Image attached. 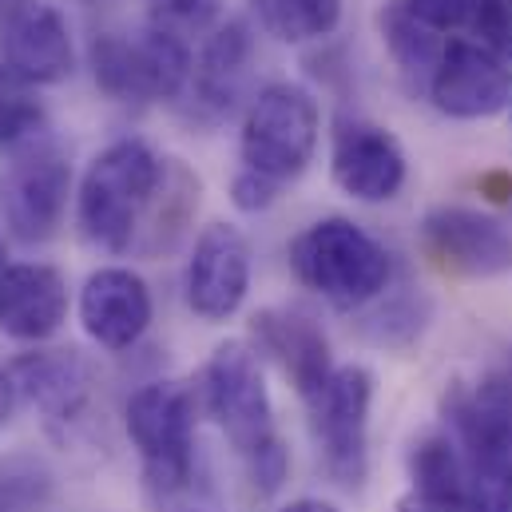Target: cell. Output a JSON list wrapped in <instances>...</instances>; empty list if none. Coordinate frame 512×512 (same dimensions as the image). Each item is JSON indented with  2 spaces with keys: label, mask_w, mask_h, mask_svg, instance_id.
Returning <instances> with one entry per match:
<instances>
[{
  "label": "cell",
  "mask_w": 512,
  "mask_h": 512,
  "mask_svg": "<svg viewBox=\"0 0 512 512\" xmlns=\"http://www.w3.org/2000/svg\"><path fill=\"white\" fill-rule=\"evenodd\" d=\"M195 393L203 417H211L227 445L239 453L251 485L262 497L278 493L290 473V453L274 429V401L255 346L247 338L215 346V354L199 370Z\"/></svg>",
  "instance_id": "6da1fadb"
},
{
  "label": "cell",
  "mask_w": 512,
  "mask_h": 512,
  "mask_svg": "<svg viewBox=\"0 0 512 512\" xmlns=\"http://www.w3.org/2000/svg\"><path fill=\"white\" fill-rule=\"evenodd\" d=\"M171 159H163L147 139L128 135L108 143L84 171L76 191L80 239L104 255H128L139 247L143 227L163 195Z\"/></svg>",
  "instance_id": "7a4b0ae2"
},
{
  "label": "cell",
  "mask_w": 512,
  "mask_h": 512,
  "mask_svg": "<svg viewBox=\"0 0 512 512\" xmlns=\"http://www.w3.org/2000/svg\"><path fill=\"white\" fill-rule=\"evenodd\" d=\"M286 258L294 278L342 314H358L374 306L393 282L389 251L362 223L346 215H326L302 227L290 239Z\"/></svg>",
  "instance_id": "3957f363"
},
{
  "label": "cell",
  "mask_w": 512,
  "mask_h": 512,
  "mask_svg": "<svg viewBox=\"0 0 512 512\" xmlns=\"http://www.w3.org/2000/svg\"><path fill=\"white\" fill-rule=\"evenodd\" d=\"M199 413V393L187 382H147L128 397L124 429L151 493L175 497L191 485Z\"/></svg>",
  "instance_id": "277c9868"
},
{
  "label": "cell",
  "mask_w": 512,
  "mask_h": 512,
  "mask_svg": "<svg viewBox=\"0 0 512 512\" xmlns=\"http://www.w3.org/2000/svg\"><path fill=\"white\" fill-rule=\"evenodd\" d=\"M322 139V112L310 88L294 80L262 84L247 100L243 131H239V159L247 171L286 187L306 175Z\"/></svg>",
  "instance_id": "5b68a950"
},
{
  "label": "cell",
  "mask_w": 512,
  "mask_h": 512,
  "mask_svg": "<svg viewBox=\"0 0 512 512\" xmlns=\"http://www.w3.org/2000/svg\"><path fill=\"white\" fill-rule=\"evenodd\" d=\"M374 389H378L374 374L350 362V366H334V374L322 382V389L302 401L318 469L338 489H362L370 477Z\"/></svg>",
  "instance_id": "8992f818"
},
{
  "label": "cell",
  "mask_w": 512,
  "mask_h": 512,
  "mask_svg": "<svg viewBox=\"0 0 512 512\" xmlns=\"http://www.w3.org/2000/svg\"><path fill=\"white\" fill-rule=\"evenodd\" d=\"M421 255L449 278H501L512 270V227L469 203H441L417 227Z\"/></svg>",
  "instance_id": "52a82bcc"
},
{
  "label": "cell",
  "mask_w": 512,
  "mask_h": 512,
  "mask_svg": "<svg viewBox=\"0 0 512 512\" xmlns=\"http://www.w3.org/2000/svg\"><path fill=\"white\" fill-rule=\"evenodd\" d=\"M425 100L457 124H477L509 112L512 104V64L501 60L481 40L449 36L445 52L429 76Z\"/></svg>",
  "instance_id": "ba28073f"
},
{
  "label": "cell",
  "mask_w": 512,
  "mask_h": 512,
  "mask_svg": "<svg viewBox=\"0 0 512 512\" xmlns=\"http://www.w3.org/2000/svg\"><path fill=\"white\" fill-rule=\"evenodd\" d=\"M330 179L354 203H393L409 183L405 147L393 131L366 116H342L330 131Z\"/></svg>",
  "instance_id": "9c48e42d"
},
{
  "label": "cell",
  "mask_w": 512,
  "mask_h": 512,
  "mask_svg": "<svg viewBox=\"0 0 512 512\" xmlns=\"http://www.w3.org/2000/svg\"><path fill=\"white\" fill-rule=\"evenodd\" d=\"M251 243L231 223H207L183 266V302L199 322H231L251 294Z\"/></svg>",
  "instance_id": "30bf717a"
},
{
  "label": "cell",
  "mask_w": 512,
  "mask_h": 512,
  "mask_svg": "<svg viewBox=\"0 0 512 512\" xmlns=\"http://www.w3.org/2000/svg\"><path fill=\"white\" fill-rule=\"evenodd\" d=\"M72 199V167L68 159L44 139L28 151L16 155L4 191H0V207H4V223L12 231V239L36 247L56 239L64 211Z\"/></svg>",
  "instance_id": "8fae6325"
},
{
  "label": "cell",
  "mask_w": 512,
  "mask_h": 512,
  "mask_svg": "<svg viewBox=\"0 0 512 512\" xmlns=\"http://www.w3.org/2000/svg\"><path fill=\"white\" fill-rule=\"evenodd\" d=\"M76 314H80L84 334L100 350L124 354L131 346H139V338L151 330L155 298L143 274H135L131 266H100L84 278Z\"/></svg>",
  "instance_id": "7c38bea8"
},
{
  "label": "cell",
  "mask_w": 512,
  "mask_h": 512,
  "mask_svg": "<svg viewBox=\"0 0 512 512\" xmlns=\"http://www.w3.org/2000/svg\"><path fill=\"white\" fill-rule=\"evenodd\" d=\"M251 60H255V36L247 20H227L215 24L203 36V48L195 56V72L187 84V96L179 104H187V116L199 124H223L243 92H247V76H251Z\"/></svg>",
  "instance_id": "4fadbf2b"
},
{
  "label": "cell",
  "mask_w": 512,
  "mask_h": 512,
  "mask_svg": "<svg viewBox=\"0 0 512 512\" xmlns=\"http://www.w3.org/2000/svg\"><path fill=\"white\" fill-rule=\"evenodd\" d=\"M0 64L24 88L64 84L76 72V44L56 4L32 0L8 24H0Z\"/></svg>",
  "instance_id": "5bb4252c"
},
{
  "label": "cell",
  "mask_w": 512,
  "mask_h": 512,
  "mask_svg": "<svg viewBox=\"0 0 512 512\" xmlns=\"http://www.w3.org/2000/svg\"><path fill=\"white\" fill-rule=\"evenodd\" d=\"M251 346L258 350L262 362H274L278 374L290 382V389L306 401L318 393L322 382L334 374V354L326 330L290 306H266L251 318Z\"/></svg>",
  "instance_id": "9a60e30c"
},
{
  "label": "cell",
  "mask_w": 512,
  "mask_h": 512,
  "mask_svg": "<svg viewBox=\"0 0 512 512\" xmlns=\"http://www.w3.org/2000/svg\"><path fill=\"white\" fill-rule=\"evenodd\" d=\"M68 322V278L48 262H12L0 274V334L40 346Z\"/></svg>",
  "instance_id": "2e32d148"
},
{
  "label": "cell",
  "mask_w": 512,
  "mask_h": 512,
  "mask_svg": "<svg viewBox=\"0 0 512 512\" xmlns=\"http://www.w3.org/2000/svg\"><path fill=\"white\" fill-rule=\"evenodd\" d=\"M16 393L48 425H76L92 405V366L76 350H32L8 366Z\"/></svg>",
  "instance_id": "e0dca14e"
},
{
  "label": "cell",
  "mask_w": 512,
  "mask_h": 512,
  "mask_svg": "<svg viewBox=\"0 0 512 512\" xmlns=\"http://www.w3.org/2000/svg\"><path fill=\"white\" fill-rule=\"evenodd\" d=\"M405 473H409V489L425 493V497H473V501H489L481 477L473 473L469 457L461 453V445L449 437V429H429L421 437H413V445L405 449ZM493 505V501H489ZM497 509V505H493Z\"/></svg>",
  "instance_id": "ac0fdd59"
},
{
  "label": "cell",
  "mask_w": 512,
  "mask_h": 512,
  "mask_svg": "<svg viewBox=\"0 0 512 512\" xmlns=\"http://www.w3.org/2000/svg\"><path fill=\"white\" fill-rule=\"evenodd\" d=\"M88 68L96 88L116 104H155L151 64L143 40H128L120 32H100L88 44Z\"/></svg>",
  "instance_id": "d6986e66"
},
{
  "label": "cell",
  "mask_w": 512,
  "mask_h": 512,
  "mask_svg": "<svg viewBox=\"0 0 512 512\" xmlns=\"http://www.w3.org/2000/svg\"><path fill=\"white\" fill-rule=\"evenodd\" d=\"M378 32H382V44L385 52H389V60H393V68H397V76L413 92H425L449 36L437 32V28H429V24H421V20H413L409 12L393 8V4H382Z\"/></svg>",
  "instance_id": "ffe728a7"
},
{
  "label": "cell",
  "mask_w": 512,
  "mask_h": 512,
  "mask_svg": "<svg viewBox=\"0 0 512 512\" xmlns=\"http://www.w3.org/2000/svg\"><path fill=\"white\" fill-rule=\"evenodd\" d=\"M258 28L282 44L326 40L342 20V0H251Z\"/></svg>",
  "instance_id": "44dd1931"
},
{
  "label": "cell",
  "mask_w": 512,
  "mask_h": 512,
  "mask_svg": "<svg viewBox=\"0 0 512 512\" xmlns=\"http://www.w3.org/2000/svg\"><path fill=\"white\" fill-rule=\"evenodd\" d=\"M56 477L36 453L0 457V512H48Z\"/></svg>",
  "instance_id": "7402d4cb"
},
{
  "label": "cell",
  "mask_w": 512,
  "mask_h": 512,
  "mask_svg": "<svg viewBox=\"0 0 512 512\" xmlns=\"http://www.w3.org/2000/svg\"><path fill=\"white\" fill-rule=\"evenodd\" d=\"M429 314H433V306L425 294H382L366 318V334L378 346L405 350L425 334Z\"/></svg>",
  "instance_id": "603a6c76"
},
{
  "label": "cell",
  "mask_w": 512,
  "mask_h": 512,
  "mask_svg": "<svg viewBox=\"0 0 512 512\" xmlns=\"http://www.w3.org/2000/svg\"><path fill=\"white\" fill-rule=\"evenodd\" d=\"M48 116L40 108V100L28 96V88L20 80H12L0 64V147H8L12 155L44 143Z\"/></svg>",
  "instance_id": "cb8c5ba5"
},
{
  "label": "cell",
  "mask_w": 512,
  "mask_h": 512,
  "mask_svg": "<svg viewBox=\"0 0 512 512\" xmlns=\"http://www.w3.org/2000/svg\"><path fill=\"white\" fill-rule=\"evenodd\" d=\"M219 8H223V0H147V24L191 40V36H207L215 28Z\"/></svg>",
  "instance_id": "d4e9b609"
},
{
  "label": "cell",
  "mask_w": 512,
  "mask_h": 512,
  "mask_svg": "<svg viewBox=\"0 0 512 512\" xmlns=\"http://www.w3.org/2000/svg\"><path fill=\"white\" fill-rule=\"evenodd\" d=\"M385 4L409 12L413 20H421L437 32H457V28H473L481 0H385Z\"/></svg>",
  "instance_id": "484cf974"
},
{
  "label": "cell",
  "mask_w": 512,
  "mask_h": 512,
  "mask_svg": "<svg viewBox=\"0 0 512 512\" xmlns=\"http://www.w3.org/2000/svg\"><path fill=\"white\" fill-rule=\"evenodd\" d=\"M473 36L512 64V0H481L473 16Z\"/></svg>",
  "instance_id": "4316f807"
},
{
  "label": "cell",
  "mask_w": 512,
  "mask_h": 512,
  "mask_svg": "<svg viewBox=\"0 0 512 512\" xmlns=\"http://www.w3.org/2000/svg\"><path fill=\"white\" fill-rule=\"evenodd\" d=\"M278 183H270V179H262L255 171H247V167H239L235 171V179H231V203L243 211V215H262V211H270L274 203H278Z\"/></svg>",
  "instance_id": "83f0119b"
},
{
  "label": "cell",
  "mask_w": 512,
  "mask_h": 512,
  "mask_svg": "<svg viewBox=\"0 0 512 512\" xmlns=\"http://www.w3.org/2000/svg\"><path fill=\"white\" fill-rule=\"evenodd\" d=\"M397 512H501L489 501H473V497H425V493H405L397 501Z\"/></svg>",
  "instance_id": "f1b7e54d"
},
{
  "label": "cell",
  "mask_w": 512,
  "mask_h": 512,
  "mask_svg": "<svg viewBox=\"0 0 512 512\" xmlns=\"http://www.w3.org/2000/svg\"><path fill=\"white\" fill-rule=\"evenodd\" d=\"M477 191H481V199L485 203H512V171H485L481 179H477Z\"/></svg>",
  "instance_id": "f546056e"
},
{
  "label": "cell",
  "mask_w": 512,
  "mask_h": 512,
  "mask_svg": "<svg viewBox=\"0 0 512 512\" xmlns=\"http://www.w3.org/2000/svg\"><path fill=\"white\" fill-rule=\"evenodd\" d=\"M16 382H12V374L8 370H0V429L8 425V417H12V409H16Z\"/></svg>",
  "instance_id": "4dcf8cb0"
},
{
  "label": "cell",
  "mask_w": 512,
  "mask_h": 512,
  "mask_svg": "<svg viewBox=\"0 0 512 512\" xmlns=\"http://www.w3.org/2000/svg\"><path fill=\"white\" fill-rule=\"evenodd\" d=\"M278 512H342L338 505L322 501V497H298V501H286Z\"/></svg>",
  "instance_id": "1f68e13d"
},
{
  "label": "cell",
  "mask_w": 512,
  "mask_h": 512,
  "mask_svg": "<svg viewBox=\"0 0 512 512\" xmlns=\"http://www.w3.org/2000/svg\"><path fill=\"white\" fill-rule=\"evenodd\" d=\"M32 0H0V24H8L16 12H24Z\"/></svg>",
  "instance_id": "d6a6232c"
},
{
  "label": "cell",
  "mask_w": 512,
  "mask_h": 512,
  "mask_svg": "<svg viewBox=\"0 0 512 512\" xmlns=\"http://www.w3.org/2000/svg\"><path fill=\"white\" fill-rule=\"evenodd\" d=\"M4 266H8V262H4V243H0V274H4Z\"/></svg>",
  "instance_id": "836d02e7"
},
{
  "label": "cell",
  "mask_w": 512,
  "mask_h": 512,
  "mask_svg": "<svg viewBox=\"0 0 512 512\" xmlns=\"http://www.w3.org/2000/svg\"><path fill=\"white\" fill-rule=\"evenodd\" d=\"M509 124H512V104H509Z\"/></svg>",
  "instance_id": "e575fe53"
},
{
  "label": "cell",
  "mask_w": 512,
  "mask_h": 512,
  "mask_svg": "<svg viewBox=\"0 0 512 512\" xmlns=\"http://www.w3.org/2000/svg\"><path fill=\"white\" fill-rule=\"evenodd\" d=\"M84 4H96V0H84Z\"/></svg>",
  "instance_id": "d590c367"
}]
</instances>
